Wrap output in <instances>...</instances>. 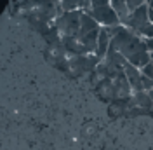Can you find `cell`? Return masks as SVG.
<instances>
[{
    "instance_id": "4fadbf2b",
    "label": "cell",
    "mask_w": 153,
    "mask_h": 150,
    "mask_svg": "<svg viewBox=\"0 0 153 150\" xmlns=\"http://www.w3.org/2000/svg\"><path fill=\"white\" fill-rule=\"evenodd\" d=\"M144 44H146V49L148 52L153 56V38H144Z\"/></svg>"
},
{
    "instance_id": "7c38bea8",
    "label": "cell",
    "mask_w": 153,
    "mask_h": 150,
    "mask_svg": "<svg viewBox=\"0 0 153 150\" xmlns=\"http://www.w3.org/2000/svg\"><path fill=\"white\" fill-rule=\"evenodd\" d=\"M141 86H143L144 91H152L153 89V80L148 79V77H144V75H141Z\"/></svg>"
},
{
    "instance_id": "9a60e30c",
    "label": "cell",
    "mask_w": 153,
    "mask_h": 150,
    "mask_svg": "<svg viewBox=\"0 0 153 150\" xmlns=\"http://www.w3.org/2000/svg\"><path fill=\"white\" fill-rule=\"evenodd\" d=\"M146 5H148L150 9H153V0H146Z\"/></svg>"
},
{
    "instance_id": "8fae6325",
    "label": "cell",
    "mask_w": 153,
    "mask_h": 150,
    "mask_svg": "<svg viewBox=\"0 0 153 150\" xmlns=\"http://www.w3.org/2000/svg\"><path fill=\"white\" fill-rule=\"evenodd\" d=\"M146 4V0H127V7H129V10L132 12V10H136L137 7H141V5H144Z\"/></svg>"
},
{
    "instance_id": "6da1fadb",
    "label": "cell",
    "mask_w": 153,
    "mask_h": 150,
    "mask_svg": "<svg viewBox=\"0 0 153 150\" xmlns=\"http://www.w3.org/2000/svg\"><path fill=\"white\" fill-rule=\"evenodd\" d=\"M111 46H115V49L127 59V63L137 66V68L148 65L152 61V54L146 49L144 38L131 32L129 28H125L124 25L111 38Z\"/></svg>"
},
{
    "instance_id": "5b68a950",
    "label": "cell",
    "mask_w": 153,
    "mask_h": 150,
    "mask_svg": "<svg viewBox=\"0 0 153 150\" xmlns=\"http://www.w3.org/2000/svg\"><path fill=\"white\" fill-rule=\"evenodd\" d=\"M101 30V25L96 21L91 14L87 12H82V19H80V32H78V37L76 38H84L94 32H99Z\"/></svg>"
},
{
    "instance_id": "3957f363",
    "label": "cell",
    "mask_w": 153,
    "mask_h": 150,
    "mask_svg": "<svg viewBox=\"0 0 153 150\" xmlns=\"http://www.w3.org/2000/svg\"><path fill=\"white\" fill-rule=\"evenodd\" d=\"M101 25V26H113V25H122L118 14L115 12L111 4H103V5H94L87 12Z\"/></svg>"
},
{
    "instance_id": "2e32d148",
    "label": "cell",
    "mask_w": 153,
    "mask_h": 150,
    "mask_svg": "<svg viewBox=\"0 0 153 150\" xmlns=\"http://www.w3.org/2000/svg\"><path fill=\"white\" fill-rule=\"evenodd\" d=\"M152 63H153V56H152Z\"/></svg>"
},
{
    "instance_id": "52a82bcc",
    "label": "cell",
    "mask_w": 153,
    "mask_h": 150,
    "mask_svg": "<svg viewBox=\"0 0 153 150\" xmlns=\"http://www.w3.org/2000/svg\"><path fill=\"white\" fill-rule=\"evenodd\" d=\"M110 4H111V7L115 9V12L118 14V18H120V23H122V19H125L129 16V7H127V0H110Z\"/></svg>"
},
{
    "instance_id": "8992f818",
    "label": "cell",
    "mask_w": 153,
    "mask_h": 150,
    "mask_svg": "<svg viewBox=\"0 0 153 150\" xmlns=\"http://www.w3.org/2000/svg\"><path fill=\"white\" fill-rule=\"evenodd\" d=\"M110 44H111V35L108 33V30H106L105 26H101L99 37H97V51H96V54L101 58V59H105V56L108 54Z\"/></svg>"
},
{
    "instance_id": "30bf717a",
    "label": "cell",
    "mask_w": 153,
    "mask_h": 150,
    "mask_svg": "<svg viewBox=\"0 0 153 150\" xmlns=\"http://www.w3.org/2000/svg\"><path fill=\"white\" fill-rule=\"evenodd\" d=\"M139 70H141V75H144V77H148V79H152V80H153V63H152V61H150L148 65L141 66Z\"/></svg>"
},
{
    "instance_id": "277c9868",
    "label": "cell",
    "mask_w": 153,
    "mask_h": 150,
    "mask_svg": "<svg viewBox=\"0 0 153 150\" xmlns=\"http://www.w3.org/2000/svg\"><path fill=\"white\" fill-rule=\"evenodd\" d=\"M146 23H150V18H148V5H146V4L141 5V7H137V9L132 10V12H129V16L125 19H122V25H124L125 28H129L131 32H134V33H137Z\"/></svg>"
},
{
    "instance_id": "7a4b0ae2",
    "label": "cell",
    "mask_w": 153,
    "mask_h": 150,
    "mask_svg": "<svg viewBox=\"0 0 153 150\" xmlns=\"http://www.w3.org/2000/svg\"><path fill=\"white\" fill-rule=\"evenodd\" d=\"M84 10H71V12H63L59 14L54 21L61 38L63 37H78L80 32V19H82Z\"/></svg>"
},
{
    "instance_id": "5bb4252c",
    "label": "cell",
    "mask_w": 153,
    "mask_h": 150,
    "mask_svg": "<svg viewBox=\"0 0 153 150\" xmlns=\"http://www.w3.org/2000/svg\"><path fill=\"white\" fill-rule=\"evenodd\" d=\"M148 18H150V23H153V9L148 7Z\"/></svg>"
},
{
    "instance_id": "9c48e42d",
    "label": "cell",
    "mask_w": 153,
    "mask_h": 150,
    "mask_svg": "<svg viewBox=\"0 0 153 150\" xmlns=\"http://www.w3.org/2000/svg\"><path fill=\"white\" fill-rule=\"evenodd\" d=\"M137 35L143 38H153V23H146L143 28L137 32Z\"/></svg>"
},
{
    "instance_id": "ba28073f",
    "label": "cell",
    "mask_w": 153,
    "mask_h": 150,
    "mask_svg": "<svg viewBox=\"0 0 153 150\" xmlns=\"http://www.w3.org/2000/svg\"><path fill=\"white\" fill-rule=\"evenodd\" d=\"M59 4H61L63 12H71V10L82 9V0H59Z\"/></svg>"
}]
</instances>
